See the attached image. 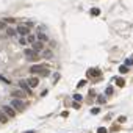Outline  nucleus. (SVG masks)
I'll return each instance as SVG.
<instances>
[{"label": "nucleus", "mask_w": 133, "mask_h": 133, "mask_svg": "<svg viewBox=\"0 0 133 133\" xmlns=\"http://www.w3.org/2000/svg\"><path fill=\"white\" fill-rule=\"evenodd\" d=\"M105 94H106V96H111V94H113V86H108V88H106Z\"/></svg>", "instance_id": "21"}, {"label": "nucleus", "mask_w": 133, "mask_h": 133, "mask_svg": "<svg viewBox=\"0 0 133 133\" xmlns=\"http://www.w3.org/2000/svg\"><path fill=\"white\" fill-rule=\"evenodd\" d=\"M13 96H14L16 99H24V97H27V92L22 91V89H16V91L13 92Z\"/></svg>", "instance_id": "8"}, {"label": "nucleus", "mask_w": 133, "mask_h": 133, "mask_svg": "<svg viewBox=\"0 0 133 133\" xmlns=\"http://www.w3.org/2000/svg\"><path fill=\"white\" fill-rule=\"evenodd\" d=\"M72 97H74L75 102H81V100H83V96H81V94H74Z\"/></svg>", "instance_id": "15"}, {"label": "nucleus", "mask_w": 133, "mask_h": 133, "mask_svg": "<svg viewBox=\"0 0 133 133\" xmlns=\"http://www.w3.org/2000/svg\"><path fill=\"white\" fill-rule=\"evenodd\" d=\"M25 133H33V132H25Z\"/></svg>", "instance_id": "30"}, {"label": "nucleus", "mask_w": 133, "mask_h": 133, "mask_svg": "<svg viewBox=\"0 0 133 133\" xmlns=\"http://www.w3.org/2000/svg\"><path fill=\"white\" fill-rule=\"evenodd\" d=\"M5 22H9V24H14V19H11V17H8V19H5Z\"/></svg>", "instance_id": "27"}, {"label": "nucleus", "mask_w": 133, "mask_h": 133, "mask_svg": "<svg viewBox=\"0 0 133 133\" xmlns=\"http://www.w3.org/2000/svg\"><path fill=\"white\" fill-rule=\"evenodd\" d=\"M97 102H99V103H105V96H99Z\"/></svg>", "instance_id": "22"}, {"label": "nucleus", "mask_w": 133, "mask_h": 133, "mask_svg": "<svg viewBox=\"0 0 133 133\" xmlns=\"http://www.w3.org/2000/svg\"><path fill=\"white\" fill-rule=\"evenodd\" d=\"M124 66H127V67H130V66H133V58H127L124 63Z\"/></svg>", "instance_id": "16"}, {"label": "nucleus", "mask_w": 133, "mask_h": 133, "mask_svg": "<svg viewBox=\"0 0 133 133\" xmlns=\"http://www.w3.org/2000/svg\"><path fill=\"white\" fill-rule=\"evenodd\" d=\"M116 85H118L119 88H122V86L125 85V80L124 78H116Z\"/></svg>", "instance_id": "14"}, {"label": "nucleus", "mask_w": 133, "mask_h": 133, "mask_svg": "<svg viewBox=\"0 0 133 133\" xmlns=\"http://www.w3.org/2000/svg\"><path fill=\"white\" fill-rule=\"evenodd\" d=\"M28 85H30V88H36V86L39 85V80L36 78V77H31L28 80Z\"/></svg>", "instance_id": "10"}, {"label": "nucleus", "mask_w": 133, "mask_h": 133, "mask_svg": "<svg viewBox=\"0 0 133 133\" xmlns=\"http://www.w3.org/2000/svg\"><path fill=\"white\" fill-rule=\"evenodd\" d=\"M2 111L5 113L8 118H14V116H16V110L13 108L11 105H3V106H2Z\"/></svg>", "instance_id": "3"}, {"label": "nucleus", "mask_w": 133, "mask_h": 133, "mask_svg": "<svg viewBox=\"0 0 133 133\" xmlns=\"http://www.w3.org/2000/svg\"><path fill=\"white\" fill-rule=\"evenodd\" d=\"M6 35H8V36H14L16 35V30L14 28H6Z\"/></svg>", "instance_id": "17"}, {"label": "nucleus", "mask_w": 133, "mask_h": 133, "mask_svg": "<svg viewBox=\"0 0 133 133\" xmlns=\"http://www.w3.org/2000/svg\"><path fill=\"white\" fill-rule=\"evenodd\" d=\"M31 49L35 50L36 53H39L41 50H44V42H41V41H36L35 44H31Z\"/></svg>", "instance_id": "7"}, {"label": "nucleus", "mask_w": 133, "mask_h": 133, "mask_svg": "<svg viewBox=\"0 0 133 133\" xmlns=\"http://www.w3.org/2000/svg\"><path fill=\"white\" fill-rule=\"evenodd\" d=\"M118 121H119V122H125V116H121V118H119Z\"/></svg>", "instance_id": "28"}, {"label": "nucleus", "mask_w": 133, "mask_h": 133, "mask_svg": "<svg viewBox=\"0 0 133 133\" xmlns=\"http://www.w3.org/2000/svg\"><path fill=\"white\" fill-rule=\"evenodd\" d=\"M16 33H19V35H22V36H28L30 35V28H27L25 25H19L17 30H16Z\"/></svg>", "instance_id": "6"}, {"label": "nucleus", "mask_w": 133, "mask_h": 133, "mask_svg": "<svg viewBox=\"0 0 133 133\" xmlns=\"http://www.w3.org/2000/svg\"><path fill=\"white\" fill-rule=\"evenodd\" d=\"M27 42H28V44H35V42H36V36L30 33V35L27 36Z\"/></svg>", "instance_id": "13"}, {"label": "nucleus", "mask_w": 133, "mask_h": 133, "mask_svg": "<svg viewBox=\"0 0 133 133\" xmlns=\"http://www.w3.org/2000/svg\"><path fill=\"white\" fill-rule=\"evenodd\" d=\"M30 72H31V74H42L44 77H47V75H49V69L44 67L42 64H35V66H31V67H30Z\"/></svg>", "instance_id": "1"}, {"label": "nucleus", "mask_w": 133, "mask_h": 133, "mask_svg": "<svg viewBox=\"0 0 133 133\" xmlns=\"http://www.w3.org/2000/svg\"><path fill=\"white\" fill-rule=\"evenodd\" d=\"M86 75H88V77H100V71H99V69H89L88 72H86Z\"/></svg>", "instance_id": "9"}, {"label": "nucleus", "mask_w": 133, "mask_h": 133, "mask_svg": "<svg viewBox=\"0 0 133 133\" xmlns=\"http://www.w3.org/2000/svg\"><path fill=\"white\" fill-rule=\"evenodd\" d=\"M11 106H13L14 110H17V111H24V110H25V103H24V100H22V99H13Z\"/></svg>", "instance_id": "2"}, {"label": "nucleus", "mask_w": 133, "mask_h": 133, "mask_svg": "<svg viewBox=\"0 0 133 133\" xmlns=\"http://www.w3.org/2000/svg\"><path fill=\"white\" fill-rule=\"evenodd\" d=\"M36 39H38V41H41V42H45V41H49L47 35H44V33H38V36H36Z\"/></svg>", "instance_id": "12"}, {"label": "nucleus", "mask_w": 133, "mask_h": 133, "mask_svg": "<svg viewBox=\"0 0 133 133\" xmlns=\"http://www.w3.org/2000/svg\"><path fill=\"white\" fill-rule=\"evenodd\" d=\"M0 30H5V24H3V21H0Z\"/></svg>", "instance_id": "29"}, {"label": "nucleus", "mask_w": 133, "mask_h": 133, "mask_svg": "<svg viewBox=\"0 0 133 133\" xmlns=\"http://www.w3.org/2000/svg\"><path fill=\"white\" fill-rule=\"evenodd\" d=\"M119 72H121V74H127L128 67H127V66H121V67H119Z\"/></svg>", "instance_id": "19"}, {"label": "nucleus", "mask_w": 133, "mask_h": 133, "mask_svg": "<svg viewBox=\"0 0 133 133\" xmlns=\"http://www.w3.org/2000/svg\"><path fill=\"white\" fill-rule=\"evenodd\" d=\"M99 111H100V108H97V106H96V108L91 110V114H99Z\"/></svg>", "instance_id": "24"}, {"label": "nucleus", "mask_w": 133, "mask_h": 133, "mask_svg": "<svg viewBox=\"0 0 133 133\" xmlns=\"http://www.w3.org/2000/svg\"><path fill=\"white\" fill-rule=\"evenodd\" d=\"M99 14H100V9L99 8H92L91 9V16H99Z\"/></svg>", "instance_id": "18"}, {"label": "nucleus", "mask_w": 133, "mask_h": 133, "mask_svg": "<svg viewBox=\"0 0 133 133\" xmlns=\"http://www.w3.org/2000/svg\"><path fill=\"white\" fill-rule=\"evenodd\" d=\"M8 119H9V118L2 111V108H0V122H2V124H6V122H8Z\"/></svg>", "instance_id": "11"}, {"label": "nucleus", "mask_w": 133, "mask_h": 133, "mask_svg": "<svg viewBox=\"0 0 133 133\" xmlns=\"http://www.w3.org/2000/svg\"><path fill=\"white\" fill-rule=\"evenodd\" d=\"M42 55H44V56H47V58H49V56L52 55V52H50V50H45V52H42Z\"/></svg>", "instance_id": "26"}, {"label": "nucleus", "mask_w": 133, "mask_h": 133, "mask_svg": "<svg viewBox=\"0 0 133 133\" xmlns=\"http://www.w3.org/2000/svg\"><path fill=\"white\" fill-rule=\"evenodd\" d=\"M24 55H25L28 59H33V61H35V59H38V53L33 50V49H25V50H24Z\"/></svg>", "instance_id": "4"}, {"label": "nucleus", "mask_w": 133, "mask_h": 133, "mask_svg": "<svg viewBox=\"0 0 133 133\" xmlns=\"http://www.w3.org/2000/svg\"><path fill=\"white\" fill-rule=\"evenodd\" d=\"M19 88H21L22 91H25L27 94H31V88H30L28 81H25V80H21V81H19Z\"/></svg>", "instance_id": "5"}, {"label": "nucleus", "mask_w": 133, "mask_h": 133, "mask_svg": "<svg viewBox=\"0 0 133 133\" xmlns=\"http://www.w3.org/2000/svg\"><path fill=\"white\" fill-rule=\"evenodd\" d=\"M25 27H27V28H31V27H33V22H30V21H27L25 22V24H24Z\"/></svg>", "instance_id": "25"}, {"label": "nucleus", "mask_w": 133, "mask_h": 133, "mask_svg": "<svg viewBox=\"0 0 133 133\" xmlns=\"http://www.w3.org/2000/svg\"><path fill=\"white\" fill-rule=\"evenodd\" d=\"M85 85H86V80H80V81L77 83V88H83Z\"/></svg>", "instance_id": "20"}, {"label": "nucleus", "mask_w": 133, "mask_h": 133, "mask_svg": "<svg viewBox=\"0 0 133 133\" xmlns=\"http://www.w3.org/2000/svg\"><path fill=\"white\" fill-rule=\"evenodd\" d=\"M97 133H108V130H106L105 127H99L97 128Z\"/></svg>", "instance_id": "23"}]
</instances>
